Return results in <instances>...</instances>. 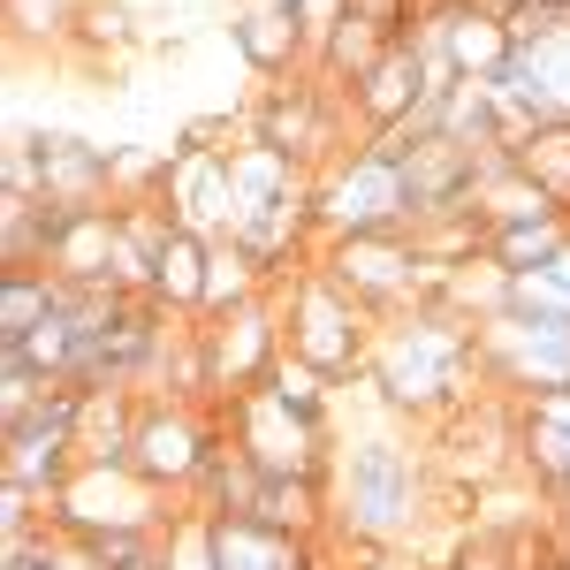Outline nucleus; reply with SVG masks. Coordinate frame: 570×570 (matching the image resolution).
I'll return each mask as SVG.
<instances>
[{
	"instance_id": "obj_1",
	"label": "nucleus",
	"mask_w": 570,
	"mask_h": 570,
	"mask_svg": "<svg viewBox=\"0 0 570 570\" xmlns=\"http://www.w3.org/2000/svg\"><path fill=\"white\" fill-rule=\"evenodd\" d=\"M472 373H480V327L456 320V312H441V305L395 312L389 327L373 335V365H365V381L381 389V403L411 411V419L464 411Z\"/></svg>"
},
{
	"instance_id": "obj_2",
	"label": "nucleus",
	"mask_w": 570,
	"mask_h": 570,
	"mask_svg": "<svg viewBox=\"0 0 570 570\" xmlns=\"http://www.w3.org/2000/svg\"><path fill=\"white\" fill-rule=\"evenodd\" d=\"M426 510V464L403 434H357L327 472V525L357 548H395Z\"/></svg>"
},
{
	"instance_id": "obj_3",
	"label": "nucleus",
	"mask_w": 570,
	"mask_h": 570,
	"mask_svg": "<svg viewBox=\"0 0 570 570\" xmlns=\"http://www.w3.org/2000/svg\"><path fill=\"white\" fill-rule=\"evenodd\" d=\"M282 327H289V357H305L312 373H327L335 389L373 365V312H357L312 259H305V274H289Z\"/></svg>"
},
{
	"instance_id": "obj_4",
	"label": "nucleus",
	"mask_w": 570,
	"mask_h": 570,
	"mask_svg": "<svg viewBox=\"0 0 570 570\" xmlns=\"http://www.w3.org/2000/svg\"><path fill=\"white\" fill-rule=\"evenodd\" d=\"M312 220L327 244L343 236H389V228H411V190H403V168L373 145H351L335 168H320L312 183Z\"/></svg>"
},
{
	"instance_id": "obj_5",
	"label": "nucleus",
	"mask_w": 570,
	"mask_h": 570,
	"mask_svg": "<svg viewBox=\"0 0 570 570\" xmlns=\"http://www.w3.org/2000/svg\"><path fill=\"white\" fill-rule=\"evenodd\" d=\"M220 434L236 441L266 480H327V419L289 411L274 389H244L236 403H220Z\"/></svg>"
},
{
	"instance_id": "obj_6",
	"label": "nucleus",
	"mask_w": 570,
	"mask_h": 570,
	"mask_svg": "<svg viewBox=\"0 0 570 570\" xmlns=\"http://www.w3.org/2000/svg\"><path fill=\"white\" fill-rule=\"evenodd\" d=\"M220 449V419H206L190 395H145V411H137V441H130V472L137 480H153L160 494H198L206 480V464H214Z\"/></svg>"
},
{
	"instance_id": "obj_7",
	"label": "nucleus",
	"mask_w": 570,
	"mask_h": 570,
	"mask_svg": "<svg viewBox=\"0 0 570 570\" xmlns=\"http://www.w3.org/2000/svg\"><path fill=\"white\" fill-rule=\"evenodd\" d=\"M77 426H85V389H77V381H53V389L8 426V441H0V480H23L53 502L61 487L77 480Z\"/></svg>"
},
{
	"instance_id": "obj_8",
	"label": "nucleus",
	"mask_w": 570,
	"mask_h": 570,
	"mask_svg": "<svg viewBox=\"0 0 570 570\" xmlns=\"http://www.w3.org/2000/svg\"><path fill=\"white\" fill-rule=\"evenodd\" d=\"M343 115H357V107L327 77H282L259 99V145L289 153L297 168H335L343 160Z\"/></svg>"
},
{
	"instance_id": "obj_9",
	"label": "nucleus",
	"mask_w": 570,
	"mask_h": 570,
	"mask_svg": "<svg viewBox=\"0 0 570 570\" xmlns=\"http://www.w3.org/2000/svg\"><path fill=\"white\" fill-rule=\"evenodd\" d=\"M480 381L510 389L518 403L570 389V327L518 320V312H494V320H480Z\"/></svg>"
},
{
	"instance_id": "obj_10",
	"label": "nucleus",
	"mask_w": 570,
	"mask_h": 570,
	"mask_svg": "<svg viewBox=\"0 0 570 570\" xmlns=\"http://www.w3.org/2000/svg\"><path fill=\"white\" fill-rule=\"evenodd\" d=\"M289 357V327L274 320V289L252 305L206 320V373H214V403H236L244 389H259L266 373Z\"/></svg>"
},
{
	"instance_id": "obj_11",
	"label": "nucleus",
	"mask_w": 570,
	"mask_h": 570,
	"mask_svg": "<svg viewBox=\"0 0 570 570\" xmlns=\"http://www.w3.org/2000/svg\"><path fill=\"white\" fill-rule=\"evenodd\" d=\"M160 206L183 236H206L228 244L236 236V168L220 145H176L168 153V183H160Z\"/></svg>"
},
{
	"instance_id": "obj_12",
	"label": "nucleus",
	"mask_w": 570,
	"mask_h": 570,
	"mask_svg": "<svg viewBox=\"0 0 570 570\" xmlns=\"http://www.w3.org/2000/svg\"><path fill=\"white\" fill-rule=\"evenodd\" d=\"M419 39L434 46L464 85H494V69L518 46L510 23H502V8H487V0H426V31Z\"/></svg>"
},
{
	"instance_id": "obj_13",
	"label": "nucleus",
	"mask_w": 570,
	"mask_h": 570,
	"mask_svg": "<svg viewBox=\"0 0 570 570\" xmlns=\"http://www.w3.org/2000/svg\"><path fill=\"white\" fill-rule=\"evenodd\" d=\"M518 464L540 480V494H570V389L518 403Z\"/></svg>"
},
{
	"instance_id": "obj_14",
	"label": "nucleus",
	"mask_w": 570,
	"mask_h": 570,
	"mask_svg": "<svg viewBox=\"0 0 570 570\" xmlns=\"http://www.w3.org/2000/svg\"><path fill=\"white\" fill-rule=\"evenodd\" d=\"M220 570H320V540L259 525V518H214Z\"/></svg>"
},
{
	"instance_id": "obj_15",
	"label": "nucleus",
	"mask_w": 570,
	"mask_h": 570,
	"mask_svg": "<svg viewBox=\"0 0 570 570\" xmlns=\"http://www.w3.org/2000/svg\"><path fill=\"white\" fill-rule=\"evenodd\" d=\"M236 46H244V61L259 69V77H289L297 61H312V46H305V31H297V16L289 8H274V0H252L236 23Z\"/></svg>"
},
{
	"instance_id": "obj_16",
	"label": "nucleus",
	"mask_w": 570,
	"mask_h": 570,
	"mask_svg": "<svg viewBox=\"0 0 570 570\" xmlns=\"http://www.w3.org/2000/svg\"><path fill=\"white\" fill-rule=\"evenodd\" d=\"M206 259H214V244L206 236H168L160 244V259H153V274H145V305H176L198 320V305H206Z\"/></svg>"
},
{
	"instance_id": "obj_17",
	"label": "nucleus",
	"mask_w": 570,
	"mask_h": 570,
	"mask_svg": "<svg viewBox=\"0 0 570 570\" xmlns=\"http://www.w3.org/2000/svg\"><path fill=\"white\" fill-rule=\"evenodd\" d=\"M91 8L85 0H8V31L16 39H69Z\"/></svg>"
}]
</instances>
